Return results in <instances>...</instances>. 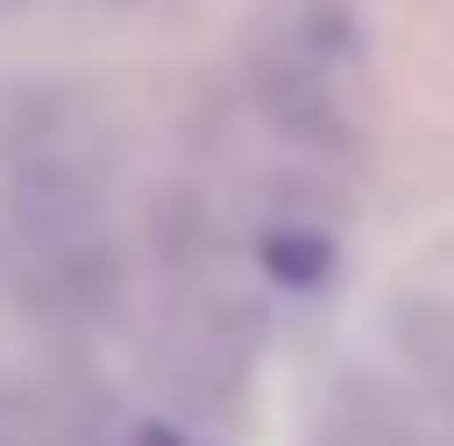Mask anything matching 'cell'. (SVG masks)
Listing matches in <instances>:
<instances>
[{"label":"cell","mask_w":454,"mask_h":446,"mask_svg":"<svg viewBox=\"0 0 454 446\" xmlns=\"http://www.w3.org/2000/svg\"><path fill=\"white\" fill-rule=\"evenodd\" d=\"M395 337H404V363H412V379H421L429 421H438L429 446H454V303H429V295L404 303Z\"/></svg>","instance_id":"4"},{"label":"cell","mask_w":454,"mask_h":446,"mask_svg":"<svg viewBox=\"0 0 454 446\" xmlns=\"http://www.w3.org/2000/svg\"><path fill=\"white\" fill-rule=\"evenodd\" d=\"M0 9H9V0H0Z\"/></svg>","instance_id":"6"},{"label":"cell","mask_w":454,"mask_h":446,"mask_svg":"<svg viewBox=\"0 0 454 446\" xmlns=\"http://www.w3.org/2000/svg\"><path fill=\"white\" fill-rule=\"evenodd\" d=\"M0 270L34 312L59 320H93L118 295L101 127L67 93H26L0 118Z\"/></svg>","instance_id":"1"},{"label":"cell","mask_w":454,"mask_h":446,"mask_svg":"<svg viewBox=\"0 0 454 446\" xmlns=\"http://www.w3.org/2000/svg\"><path fill=\"white\" fill-rule=\"evenodd\" d=\"M311 446H429V438H412V421L395 413L379 387H345V396L320 413V438Z\"/></svg>","instance_id":"5"},{"label":"cell","mask_w":454,"mask_h":446,"mask_svg":"<svg viewBox=\"0 0 454 446\" xmlns=\"http://www.w3.org/2000/svg\"><path fill=\"white\" fill-rule=\"evenodd\" d=\"M244 93L270 135L303 152H354L371 110V43L354 0H261L244 34Z\"/></svg>","instance_id":"2"},{"label":"cell","mask_w":454,"mask_h":446,"mask_svg":"<svg viewBox=\"0 0 454 446\" xmlns=\"http://www.w3.org/2000/svg\"><path fill=\"white\" fill-rule=\"evenodd\" d=\"M253 270L278 295H311V286L337 278V236L303 211H261L253 219Z\"/></svg>","instance_id":"3"}]
</instances>
